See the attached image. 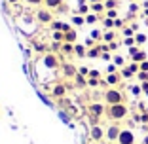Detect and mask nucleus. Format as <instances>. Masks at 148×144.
Returning a JSON list of instances; mask_svg holds the SVG:
<instances>
[{
	"instance_id": "bf43d9fd",
	"label": "nucleus",
	"mask_w": 148,
	"mask_h": 144,
	"mask_svg": "<svg viewBox=\"0 0 148 144\" xmlns=\"http://www.w3.org/2000/svg\"><path fill=\"white\" fill-rule=\"evenodd\" d=\"M144 17L148 19V8H144Z\"/></svg>"
},
{
	"instance_id": "6e6552de",
	"label": "nucleus",
	"mask_w": 148,
	"mask_h": 144,
	"mask_svg": "<svg viewBox=\"0 0 148 144\" xmlns=\"http://www.w3.org/2000/svg\"><path fill=\"white\" fill-rule=\"evenodd\" d=\"M129 57H131V61H133V63H143V61H146V59H148L146 51H143L139 46L129 48Z\"/></svg>"
},
{
	"instance_id": "052dcab7",
	"label": "nucleus",
	"mask_w": 148,
	"mask_h": 144,
	"mask_svg": "<svg viewBox=\"0 0 148 144\" xmlns=\"http://www.w3.org/2000/svg\"><path fill=\"white\" fill-rule=\"evenodd\" d=\"M110 144H118V142H110Z\"/></svg>"
},
{
	"instance_id": "2eb2a0df",
	"label": "nucleus",
	"mask_w": 148,
	"mask_h": 144,
	"mask_svg": "<svg viewBox=\"0 0 148 144\" xmlns=\"http://www.w3.org/2000/svg\"><path fill=\"white\" fill-rule=\"evenodd\" d=\"M114 40H116V29H110V31L103 32V42H105V44H110Z\"/></svg>"
},
{
	"instance_id": "f3484780",
	"label": "nucleus",
	"mask_w": 148,
	"mask_h": 144,
	"mask_svg": "<svg viewBox=\"0 0 148 144\" xmlns=\"http://www.w3.org/2000/svg\"><path fill=\"white\" fill-rule=\"evenodd\" d=\"M74 55H78V57H87V46L74 44Z\"/></svg>"
},
{
	"instance_id": "20e7f679",
	"label": "nucleus",
	"mask_w": 148,
	"mask_h": 144,
	"mask_svg": "<svg viewBox=\"0 0 148 144\" xmlns=\"http://www.w3.org/2000/svg\"><path fill=\"white\" fill-rule=\"evenodd\" d=\"M120 133H122V127H120V123H118V121L110 123V125L106 127L105 140H108V142H118V136H120Z\"/></svg>"
},
{
	"instance_id": "a878e982",
	"label": "nucleus",
	"mask_w": 148,
	"mask_h": 144,
	"mask_svg": "<svg viewBox=\"0 0 148 144\" xmlns=\"http://www.w3.org/2000/svg\"><path fill=\"white\" fill-rule=\"evenodd\" d=\"M101 21H103V27H105V31H110V29H114V19H110V17H103Z\"/></svg>"
},
{
	"instance_id": "473e14b6",
	"label": "nucleus",
	"mask_w": 148,
	"mask_h": 144,
	"mask_svg": "<svg viewBox=\"0 0 148 144\" xmlns=\"http://www.w3.org/2000/svg\"><path fill=\"white\" fill-rule=\"evenodd\" d=\"M123 44H125L127 48H133V46H137V42H135V36H129V38H123Z\"/></svg>"
},
{
	"instance_id": "6e6d98bb",
	"label": "nucleus",
	"mask_w": 148,
	"mask_h": 144,
	"mask_svg": "<svg viewBox=\"0 0 148 144\" xmlns=\"http://www.w3.org/2000/svg\"><path fill=\"white\" fill-rule=\"evenodd\" d=\"M95 2H105V0H87V4H95Z\"/></svg>"
},
{
	"instance_id": "4c0bfd02",
	"label": "nucleus",
	"mask_w": 148,
	"mask_h": 144,
	"mask_svg": "<svg viewBox=\"0 0 148 144\" xmlns=\"http://www.w3.org/2000/svg\"><path fill=\"white\" fill-rule=\"evenodd\" d=\"M91 38L99 42V40H103V32H101V31H97V29H95V31H91Z\"/></svg>"
},
{
	"instance_id": "cd10ccee",
	"label": "nucleus",
	"mask_w": 148,
	"mask_h": 144,
	"mask_svg": "<svg viewBox=\"0 0 148 144\" xmlns=\"http://www.w3.org/2000/svg\"><path fill=\"white\" fill-rule=\"evenodd\" d=\"M112 63H114V65H116V66H120V68H123V66H125V59H123L122 55H114Z\"/></svg>"
},
{
	"instance_id": "dca6fc26",
	"label": "nucleus",
	"mask_w": 148,
	"mask_h": 144,
	"mask_svg": "<svg viewBox=\"0 0 148 144\" xmlns=\"http://www.w3.org/2000/svg\"><path fill=\"white\" fill-rule=\"evenodd\" d=\"M61 4H65V0H44V6L49 8L51 12H53V10H57Z\"/></svg>"
},
{
	"instance_id": "5701e85b",
	"label": "nucleus",
	"mask_w": 148,
	"mask_h": 144,
	"mask_svg": "<svg viewBox=\"0 0 148 144\" xmlns=\"http://www.w3.org/2000/svg\"><path fill=\"white\" fill-rule=\"evenodd\" d=\"M105 8L106 10H118L120 8V0H105Z\"/></svg>"
},
{
	"instance_id": "680f3d73",
	"label": "nucleus",
	"mask_w": 148,
	"mask_h": 144,
	"mask_svg": "<svg viewBox=\"0 0 148 144\" xmlns=\"http://www.w3.org/2000/svg\"><path fill=\"white\" fill-rule=\"evenodd\" d=\"M146 25H148V19H146Z\"/></svg>"
},
{
	"instance_id": "5fc2aeb1",
	"label": "nucleus",
	"mask_w": 148,
	"mask_h": 144,
	"mask_svg": "<svg viewBox=\"0 0 148 144\" xmlns=\"http://www.w3.org/2000/svg\"><path fill=\"white\" fill-rule=\"evenodd\" d=\"M6 2H8V4H12V6H15V4H19L21 0H6Z\"/></svg>"
},
{
	"instance_id": "e433bc0d",
	"label": "nucleus",
	"mask_w": 148,
	"mask_h": 144,
	"mask_svg": "<svg viewBox=\"0 0 148 144\" xmlns=\"http://www.w3.org/2000/svg\"><path fill=\"white\" fill-rule=\"evenodd\" d=\"M129 91L137 97V95H140V93H143V87H140V85H131V87H129Z\"/></svg>"
},
{
	"instance_id": "b1692460",
	"label": "nucleus",
	"mask_w": 148,
	"mask_h": 144,
	"mask_svg": "<svg viewBox=\"0 0 148 144\" xmlns=\"http://www.w3.org/2000/svg\"><path fill=\"white\" fill-rule=\"evenodd\" d=\"M122 34H123V38H129V36H135L137 32H135V29H133V27H123L122 29Z\"/></svg>"
},
{
	"instance_id": "a18cd8bd",
	"label": "nucleus",
	"mask_w": 148,
	"mask_h": 144,
	"mask_svg": "<svg viewBox=\"0 0 148 144\" xmlns=\"http://www.w3.org/2000/svg\"><path fill=\"white\" fill-rule=\"evenodd\" d=\"M61 48H63V42H53V44H51V49H53V51H59Z\"/></svg>"
},
{
	"instance_id": "4468645a",
	"label": "nucleus",
	"mask_w": 148,
	"mask_h": 144,
	"mask_svg": "<svg viewBox=\"0 0 148 144\" xmlns=\"http://www.w3.org/2000/svg\"><path fill=\"white\" fill-rule=\"evenodd\" d=\"M89 8H91V12L97 13V15H105V12H106L105 2H95V4H89Z\"/></svg>"
},
{
	"instance_id": "aec40b11",
	"label": "nucleus",
	"mask_w": 148,
	"mask_h": 144,
	"mask_svg": "<svg viewBox=\"0 0 148 144\" xmlns=\"http://www.w3.org/2000/svg\"><path fill=\"white\" fill-rule=\"evenodd\" d=\"M70 21H72V25H76V27H82L84 23H86V15H72V19H70Z\"/></svg>"
},
{
	"instance_id": "39448f33",
	"label": "nucleus",
	"mask_w": 148,
	"mask_h": 144,
	"mask_svg": "<svg viewBox=\"0 0 148 144\" xmlns=\"http://www.w3.org/2000/svg\"><path fill=\"white\" fill-rule=\"evenodd\" d=\"M42 63H44V66L46 68H49V70H55V68H61V63H59V59H57V55L55 53H44V59H42Z\"/></svg>"
},
{
	"instance_id": "c9c22d12",
	"label": "nucleus",
	"mask_w": 148,
	"mask_h": 144,
	"mask_svg": "<svg viewBox=\"0 0 148 144\" xmlns=\"http://www.w3.org/2000/svg\"><path fill=\"white\" fill-rule=\"evenodd\" d=\"M123 27H125V21H123V19H120V17L114 19V29H116V31L118 29H123Z\"/></svg>"
},
{
	"instance_id": "412c9836",
	"label": "nucleus",
	"mask_w": 148,
	"mask_h": 144,
	"mask_svg": "<svg viewBox=\"0 0 148 144\" xmlns=\"http://www.w3.org/2000/svg\"><path fill=\"white\" fill-rule=\"evenodd\" d=\"M76 12H78L80 15H87V13L91 12V8H89L87 2H84V4H78V10H76Z\"/></svg>"
},
{
	"instance_id": "864d4df0",
	"label": "nucleus",
	"mask_w": 148,
	"mask_h": 144,
	"mask_svg": "<svg viewBox=\"0 0 148 144\" xmlns=\"http://www.w3.org/2000/svg\"><path fill=\"white\" fill-rule=\"evenodd\" d=\"M59 116H61V119H65V121H69V116H66L65 112H59Z\"/></svg>"
},
{
	"instance_id": "de8ad7c7",
	"label": "nucleus",
	"mask_w": 148,
	"mask_h": 144,
	"mask_svg": "<svg viewBox=\"0 0 148 144\" xmlns=\"http://www.w3.org/2000/svg\"><path fill=\"white\" fill-rule=\"evenodd\" d=\"M106 72H108V74H114V72H118L116 65H114V63H112V65H108V66H106Z\"/></svg>"
},
{
	"instance_id": "37998d69",
	"label": "nucleus",
	"mask_w": 148,
	"mask_h": 144,
	"mask_svg": "<svg viewBox=\"0 0 148 144\" xmlns=\"http://www.w3.org/2000/svg\"><path fill=\"white\" fill-rule=\"evenodd\" d=\"M55 12H57V13H66V12H69V6H66V4H61L59 8L55 10Z\"/></svg>"
},
{
	"instance_id": "bb28decb",
	"label": "nucleus",
	"mask_w": 148,
	"mask_h": 144,
	"mask_svg": "<svg viewBox=\"0 0 148 144\" xmlns=\"http://www.w3.org/2000/svg\"><path fill=\"white\" fill-rule=\"evenodd\" d=\"M101 83H103L101 78H87V87H99Z\"/></svg>"
},
{
	"instance_id": "c03bdc74",
	"label": "nucleus",
	"mask_w": 148,
	"mask_h": 144,
	"mask_svg": "<svg viewBox=\"0 0 148 144\" xmlns=\"http://www.w3.org/2000/svg\"><path fill=\"white\" fill-rule=\"evenodd\" d=\"M140 123H143V125H148V112L140 114Z\"/></svg>"
},
{
	"instance_id": "1a4fd4ad",
	"label": "nucleus",
	"mask_w": 148,
	"mask_h": 144,
	"mask_svg": "<svg viewBox=\"0 0 148 144\" xmlns=\"http://www.w3.org/2000/svg\"><path fill=\"white\" fill-rule=\"evenodd\" d=\"M87 112H89V116L101 118L103 114H106V104H103V102H91V104L87 106Z\"/></svg>"
},
{
	"instance_id": "603ef678",
	"label": "nucleus",
	"mask_w": 148,
	"mask_h": 144,
	"mask_svg": "<svg viewBox=\"0 0 148 144\" xmlns=\"http://www.w3.org/2000/svg\"><path fill=\"white\" fill-rule=\"evenodd\" d=\"M140 87H143V93L148 95V82H140Z\"/></svg>"
},
{
	"instance_id": "8fccbe9b",
	"label": "nucleus",
	"mask_w": 148,
	"mask_h": 144,
	"mask_svg": "<svg viewBox=\"0 0 148 144\" xmlns=\"http://www.w3.org/2000/svg\"><path fill=\"white\" fill-rule=\"evenodd\" d=\"M101 59H105V61H110V59H112V55H110V51H105V53H101Z\"/></svg>"
},
{
	"instance_id": "13d9d810",
	"label": "nucleus",
	"mask_w": 148,
	"mask_h": 144,
	"mask_svg": "<svg viewBox=\"0 0 148 144\" xmlns=\"http://www.w3.org/2000/svg\"><path fill=\"white\" fill-rule=\"evenodd\" d=\"M95 144H110L108 140H101V142H95Z\"/></svg>"
},
{
	"instance_id": "423d86ee",
	"label": "nucleus",
	"mask_w": 148,
	"mask_h": 144,
	"mask_svg": "<svg viewBox=\"0 0 148 144\" xmlns=\"http://www.w3.org/2000/svg\"><path fill=\"white\" fill-rule=\"evenodd\" d=\"M105 133L106 129L103 125H91V129H89V139L93 140V142H101V140H105Z\"/></svg>"
},
{
	"instance_id": "09e8293b",
	"label": "nucleus",
	"mask_w": 148,
	"mask_h": 144,
	"mask_svg": "<svg viewBox=\"0 0 148 144\" xmlns=\"http://www.w3.org/2000/svg\"><path fill=\"white\" fill-rule=\"evenodd\" d=\"M87 78H101V72L99 70H89V76Z\"/></svg>"
},
{
	"instance_id": "49530a36",
	"label": "nucleus",
	"mask_w": 148,
	"mask_h": 144,
	"mask_svg": "<svg viewBox=\"0 0 148 144\" xmlns=\"http://www.w3.org/2000/svg\"><path fill=\"white\" fill-rule=\"evenodd\" d=\"M78 72H80L82 76H89V68H87V66H80Z\"/></svg>"
},
{
	"instance_id": "0eeeda50",
	"label": "nucleus",
	"mask_w": 148,
	"mask_h": 144,
	"mask_svg": "<svg viewBox=\"0 0 148 144\" xmlns=\"http://www.w3.org/2000/svg\"><path fill=\"white\" fill-rule=\"evenodd\" d=\"M76 74H78V66H74L72 63H63L61 65V76L65 80H74Z\"/></svg>"
},
{
	"instance_id": "ea45409f",
	"label": "nucleus",
	"mask_w": 148,
	"mask_h": 144,
	"mask_svg": "<svg viewBox=\"0 0 148 144\" xmlns=\"http://www.w3.org/2000/svg\"><path fill=\"white\" fill-rule=\"evenodd\" d=\"M25 4H29V6H42L44 0H25Z\"/></svg>"
},
{
	"instance_id": "ddd939ff",
	"label": "nucleus",
	"mask_w": 148,
	"mask_h": 144,
	"mask_svg": "<svg viewBox=\"0 0 148 144\" xmlns=\"http://www.w3.org/2000/svg\"><path fill=\"white\" fill-rule=\"evenodd\" d=\"M74 85L78 89H84V87H87V76H82L78 72V74L74 76Z\"/></svg>"
},
{
	"instance_id": "6ab92c4d",
	"label": "nucleus",
	"mask_w": 148,
	"mask_h": 144,
	"mask_svg": "<svg viewBox=\"0 0 148 144\" xmlns=\"http://www.w3.org/2000/svg\"><path fill=\"white\" fill-rule=\"evenodd\" d=\"M101 49H99V46H93V48H89L87 49V57H89V59H97V57H101Z\"/></svg>"
},
{
	"instance_id": "393cba45",
	"label": "nucleus",
	"mask_w": 148,
	"mask_h": 144,
	"mask_svg": "<svg viewBox=\"0 0 148 144\" xmlns=\"http://www.w3.org/2000/svg\"><path fill=\"white\" fill-rule=\"evenodd\" d=\"M51 38H53V42H65V32L63 31H53Z\"/></svg>"
},
{
	"instance_id": "7ed1b4c3",
	"label": "nucleus",
	"mask_w": 148,
	"mask_h": 144,
	"mask_svg": "<svg viewBox=\"0 0 148 144\" xmlns=\"http://www.w3.org/2000/svg\"><path fill=\"white\" fill-rule=\"evenodd\" d=\"M36 21L40 23V25H51L53 21H55V17H53V12L49 8H46V6H44V8H38L36 10Z\"/></svg>"
},
{
	"instance_id": "79ce46f5",
	"label": "nucleus",
	"mask_w": 148,
	"mask_h": 144,
	"mask_svg": "<svg viewBox=\"0 0 148 144\" xmlns=\"http://www.w3.org/2000/svg\"><path fill=\"white\" fill-rule=\"evenodd\" d=\"M118 48H120V42H116V40H114V42H110V44H108V49H110V51H116Z\"/></svg>"
},
{
	"instance_id": "7c9ffc66",
	"label": "nucleus",
	"mask_w": 148,
	"mask_h": 144,
	"mask_svg": "<svg viewBox=\"0 0 148 144\" xmlns=\"http://www.w3.org/2000/svg\"><path fill=\"white\" fill-rule=\"evenodd\" d=\"M49 27H51L53 31H63V29H65V23H63V21H53Z\"/></svg>"
},
{
	"instance_id": "9d476101",
	"label": "nucleus",
	"mask_w": 148,
	"mask_h": 144,
	"mask_svg": "<svg viewBox=\"0 0 148 144\" xmlns=\"http://www.w3.org/2000/svg\"><path fill=\"white\" fill-rule=\"evenodd\" d=\"M118 144H135V133L131 129H122L118 136Z\"/></svg>"
},
{
	"instance_id": "4be33fe9",
	"label": "nucleus",
	"mask_w": 148,
	"mask_h": 144,
	"mask_svg": "<svg viewBox=\"0 0 148 144\" xmlns=\"http://www.w3.org/2000/svg\"><path fill=\"white\" fill-rule=\"evenodd\" d=\"M61 51L65 53V55H72L74 53V44H69V42H63V48Z\"/></svg>"
},
{
	"instance_id": "4d7b16f0",
	"label": "nucleus",
	"mask_w": 148,
	"mask_h": 144,
	"mask_svg": "<svg viewBox=\"0 0 148 144\" xmlns=\"http://www.w3.org/2000/svg\"><path fill=\"white\" fill-rule=\"evenodd\" d=\"M143 144H148V133L144 135V139H143Z\"/></svg>"
},
{
	"instance_id": "f257e3e1",
	"label": "nucleus",
	"mask_w": 148,
	"mask_h": 144,
	"mask_svg": "<svg viewBox=\"0 0 148 144\" xmlns=\"http://www.w3.org/2000/svg\"><path fill=\"white\" fill-rule=\"evenodd\" d=\"M129 116V108H127L125 102H120V104H106V118L112 119V121H122Z\"/></svg>"
},
{
	"instance_id": "c85d7f7f",
	"label": "nucleus",
	"mask_w": 148,
	"mask_h": 144,
	"mask_svg": "<svg viewBox=\"0 0 148 144\" xmlns=\"http://www.w3.org/2000/svg\"><path fill=\"white\" fill-rule=\"evenodd\" d=\"M120 74H122V78H125V80H129V78H133V76H135L133 72H131L129 66H123V68L120 70Z\"/></svg>"
},
{
	"instance_id": "3c124183",
	"label": "nucleus",
	"mask_w": 148,
	"mask_h": 144,
	"mask_svg": "<svg viewBox=\"0 0 148 144\" xmlns=\"http://www.w3.org/2000/svg\"><path fill=\"white\" fill-rule=\"evenodd\" d=\"M139 65H140V70L148 72V59H146V61H143V63H139Z\"/></svg>"
},
{
	"instance_id": "a19ab883",
	"label": "nucleus",
	"mask_w": 148,
	"mask_h": 144,
	"mask_svg": "<svg viewBox=\"0 0 148 144\" xmlns=\"http://www.w3.org/2000/svg\"><path fill=\"white\" fill-rule=\"evenodd\" d=\"M34 49H36L38 53H46V51H48V48H46L44 44H34Z\"/></svg>"
},
{
	"instance_id": "f8f14e48",
	"label": "nucleus",
	"mask_w": 148,
	"mask_h": 144,
	"mask_svg": "<svg viewBox=\"0 0 148 144\" xmlns=\"http://www.w3.org/2000/svg\"><path fill=\"white\" fill-rule=\"evenodd\" d=\"M105 82H106V85H108V87H118V83L122 82V74H120V72H114V74H106Z\"/></svg>"
},
{
	"instance_id": "f03ea898",
	"label": "nucleus",
	"mask_w": 148,
	"mask_h": 144,
	"mask_svg": "<svg viewBox=\"0 0 148 144\" xmlns=\"http://www.w3.org/2000/svg\"><path fill=\"white\" fill-rule=\"evenodd\" d=\"M103 100L105 104H120V102H125V97L118 87H108L103 93Z\"/></svg>"
},
{
	"instance_id": "2f4dec72",
	"label": "nucleus",
	"mask_w": 148,
	"mask_h": 144,
	"mask_svg": "<svg viewBox=\"0 0 148 144\" xmlns=\"http://www.w3.org/2000/svg\"><path fill=\"white\" fill-rule=\"evenodd\" d=\"M127 66L131 68V72H133L135 76H137V72H140V65H139V63H133V61H131V63H129Z\"/></svg>"
},
{
	"instance_id": "9b49d317",
	"label": "nucleus",
	"mask_w": 148,
	"mask_h": 144,
	"mask_svg": "<svg viewBox=\"0 0 148 144\" xmlns=\"http://www.w3.org/2000/svg\"><path fill=\"white\" fill-rule=\"evenodd\" d=\"M66 91H69V87H66L65 83L57 82L55 85L51 87V97H55V99H63V97L66 95Z\"/></svg>"
},
{
	"instance_id": "c756f323",
	"label": "nucleus",
	"mask_w": 148,
	"mask_h": 144,
	"mask_svg": "<svg viewBox=\"0 0 148 144\" xmlns=\"http://www.w3.org/2000/svg\"><path fill=\"white\" fill-rule=\"evenodd\" d=\"M146 40H148V36H146V34H143V32H137V34H135V42H137V46H143Z\"/></svg>"
},
{
	"instance_id": "72a5a7b5",
	"label": "nucleus",
	"mask_w": 148,
	"mask_h": 144,
	"mask_svg": "<svg viewBox=\"0 0 148 144\" xmlns=\"http://www.w3.org/2000/svg\"><path fill=\"white\" fill-rule=\"evenodd\" d=\"M105 17L118 19V10H106V12H105Z\"/></svg>"
},
{
	"instance_id": "58836bf2",
	"label": "nucleus",
	"mask_w": 148,
	"mask_h": 144,
	"mask_svg": "<svg viewBox=\"0 0 148 144\" xmlns=\"http://www.w3.org/2000/svg\"><path fill=\"white\" fill-rule=\"evenodd\" d=\"M139 10H140V6L137 4V2H131V6H129V13H133V15H135Z\"/></svg>"
},
{
	"instance_id": "a211bd4d",
	"label": "nucleus",
	"mask_w": 148,
	"mask_h": 144,
	"mask_svg": "<svg viewBox=\"0 0 148 144\" xmlns=\"http://www.w3.org/2000/svg\"><path fill=\"white\" fill-rule=\"evenodd\" d=\"M76 38H78V34H76V31H69L65 32V42H69V44H76Z\"/></svg>"
},
{
	"instance_id": "f704fd0d",
	"label": "nucleus",
	"mask_w": 148,
	"mask_h": 144,
	"mask_svg": "<svg viewBox=\"0 0 148 144\" xmlns=\"http://www.w3.org/2000/svg\"><path fill=\"white\" fill-rule=\"evenodd\" d=\"M137 80H139V82H148V72H144V70L137 72Z\"/></svg>"
}]
</instances>
